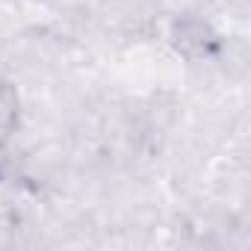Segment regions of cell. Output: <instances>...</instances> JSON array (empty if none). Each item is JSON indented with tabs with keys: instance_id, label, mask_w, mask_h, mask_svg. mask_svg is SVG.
Masks as SVG:
<instances>
[{
	"instance_id": "obj_1",
	"label": "cell",
	"mask_w": 251,
	"mask_h": 251,
	"mask_svg": "<svg viewBox=\"0 0 251 251\" xmlns=\"http://www.w3.org/2000/svg\"><path fill=\"white\" fill-rule=\"evenodd\" d=\"M18 130V92L12 80L0 71V151L9 145Z\"/></svg>"
}]
</instances>
